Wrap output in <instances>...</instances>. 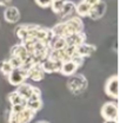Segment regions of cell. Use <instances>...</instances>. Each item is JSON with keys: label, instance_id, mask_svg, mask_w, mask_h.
<instances>
[{"label": "cell", "instance_id": "cell-1", "mask_svg": "<svg viewBox=\"0 0 120 123\" xmlns=\"http://www.w3.org/2000/svg\"><path fill=\"white\" fill-rule=\"evenodd\" d=\"M52 33L54 37H61V38H66L68 36H72L75 33H80L84 31V23L81 20V18L79 17H72L68 20L57 24L54 27L51 29Z\"/></svg>", "mask_w": 120, "mask_h": 123}, {"label": "cell", "instance_id": "cell-2", "mask_svg": "<svg viewBox=\"0 0 120 123\" xmlns=\"http://www.w3.org/2000/svg\"><path fill=\"white\" fill-rule=\"evenodd\" d=\"M67 88L72 93H80L87 88V79L84 75H73L67 80Z\"/></svg>", "mask_w": 120, "mask_h": 123}, {"label": "cell", "instance_id": "cell-3", "mask_svg": "<svg viewBox=\"0 0 120 123\" xmlns=\"http://www.w3.org/2000/svg\"><path fill=\"white\" fill-rule=\"evenodd\" d=\"M40 27L41 26H39V25H32V24H30V25H25V24L19 25L15 30V34L21 42H24L25 39H30V38L35 39V33L38 32V30Z\"/></svg>", "mask_w": 120, "mask_h": 123}, {"label": "cell", "instance_id": "cell-4", "mask_svg": "<svg viewBox=\"0 0 120 123\" xmlns=\"http://www.w3.org/2000/svg\"><path fill=\"white\" fill-rule=\"evenodd\" d=\"M28 78V72L27 70H25L24 68H20V69H14L11 71V74L7 76V80L10 82L11 85H14V86H20L21 84L25 83V80Z\"/></svg>", "mask_w": 120, "mask_h": 123}, {"label": "cell", "instance_id": "cell-5", "mask_svg": "<svg viewBox=\"0 0 120 123\" xmlns=\"http://www.w3.org/2000/svg\"><path fill=\"white\" fill-rule=\"evenodd\" d=\"M35 116V112L32 111L30 109L25 108L19 114H13V112H10V116H8V123H30L33 117Z\"/></svg>", "mask_w": 120, "mask_h": 123}, {"label": "cell", "instance_id": "cell-6", "mask_svg": "<svg viewBox=\"0 0 120 123\" xmlns=\"http://www.w3.org/2000/svg\"><path fill=\"white\" fill-rule=\"evenodd\" d=\"M105 92L106 95L113 99L119 98V77L118 75L111 76L105 84Z\"/></svg>", "mask_w": 120, "mask_h": 123}, {"label": "cell", "instance_id": "cell-7", "mask_svg": "<svg viewBox=\"0 0 120 123\" xmlns=\"http://www.w3.org/2000/svg\"><path fill=\"white\" fill-rule=\"evenodd\" d=\"M101 117L107 121V120H118V104L114 101L106 102L103 104L101 110H100Z\"/></svg>", "mask_w": 120, "mask_h": 123}, {"label": "cell", "instance_id": "cell-8", "mask_svg": "<svg viewBox=\"0 0 120 123\" xmlns=\"http://www.w3.org/2000/svg\"><path fill=\"white\" fill-rule=\"evenodd\" d=\"M106 12V2L101 1V0H94L92 1V7H91L90 14L88 17H91L93 20L100 19L103 18Z\"/></svg>", "mask_w": 120, "mask_h": 123}, {"label": "cell", "instance_id": "cell-9", "mask_svg": "<svg viewBox=\"0 0 120 123\" xmlns=\"http://www.w3.org/2000/svg\"><path fill=\"white\" fill-rule=\"evenodd\" d=\"M97 51V46L92 45V44H81V45L76 46L74 49V56L73 57H80V58H86L90 57L92 53H94ZM72 57V58H73Z\"/></svg>", "mask_w": 120, "mask_h": 123}, {"label": "cell", "instance_id": "cell-10", "mask_svg": "<svg viewBox=\"0 0 120 123\" xmlns=\"http://www.w3.org/2000/svg\"><path fill=\"white\" fill-rule=\"evenodd\" d=\"M4 19L10 24H16L20 19V11L15 6H7L4 11Z\"/></svg>", "mask_w": 120, "mask_h": 123}, {"label": "cell", "instance_id": "cell-11", "mask_svg": "<svg viewBox=\"0 0 120 123\" xmlns=\"http://www.w3.org/2000/svg\"><path fill=\"white\" fill-rule=\"evenodd\" d=\"M78 69H79V66L75 64L73 59H67V61L61 63L59 72L64 76H73L78 71Z\"/></svg>", "mask_w": 120, "mask_h": 123}, {"label": "cell", "instance_id": "cell-12", "mask_svg": "<svg viewBox=\"0 0 120 123\" xmlns=\"http://www.w3.org/2000/svg\"><path fill=\"white\" fill-rule=\"evenodd\" d=\"M65 42H66V46L76 47V46L86 43V34H85L84 32L75 33V34H72V36L66 37V38H65Z\"/></svg>", "mask_w": 120, "mask_h": 123}, {"label": "cell", "instance_id": "cell-13", "mask_svg": "<svg viewBox=\"0 0 120 123\" xmlns=\"http://www.w3.org/2000/svg\"><path fill=\"white\" fill-rule=\"evenodd\" d=\"M60 66L61 63L58 61H54L49 57H47L45 61L41 63V68L44 70V72L47 74H53V72H59L60 71Z\"/></svg>", "mask_w": 120, "mask_h": 123}, {"label": "cell", "instance_id": "cell-14", "mask_svg": "<svg viewBox=\"0 0 120 123\" xmlns=\"http://www.w3.org/2000/svg\"><path fill=\"white\" fill-rule=\"evenodd\" d=\"M27 72H28V78H31L34 82L43 80L45 77V72L41 68V64H39V63H35L33 66H31L27 70Z\"/></svg>", "mask_w": 120, "mask_h": 123}, {"label": "cell", "instance_id": "cell-15", "mask_svg": "<svg viewBox=\"0 0 120 123\" xmlns=\"http://www.w3.org/2000/svg\"><path fill=\"white\" fill-rule=\"evenodd\" d=\"M91 7H92V1L88 0H84V1H80L75 5V13L76 17L79 18H84V17H88L91 11Z\"/></svg>", "mask_w": 120, "mask_h": 123}, {"label": "cell", "instance_id": "cell-16", "mask_svg": "<svg viewBox=\"0 0 120 123\" xmlns=\"http://www.w3.org/2000/svg\"><path fill=\"white\" fill-rule=\"evenodd\" d=\"M11 57H16V58L25 62L30 57V53L26 51V49L21 44H18V45H14L11 49Z\"/></svg>", "mask_w": 120, "mask_h": 123}, {"label": "cell", "instance_id": "cell-17", "mask_svg": "<svg viewBox=\"0 0 120 123\" xmlns=\"http://www.w3.org/2000/svg\"><path fill=\"white\" fill-rule=\"evenodd\" d=\"M15 91L18 92L25 101H27L31 96L33 95V92H34V86L28 84V83H24V84H21L20 86H18Z\"/></svg>", "mask_w": 120, "mask_h": 123}, {"label": "cell", "instance_id": "cell-18", "mask_svg": "<svg viewBox=\"0 0 120 123\" xmlns=\"http://www.w3.org/2000/svg\"><path fill=\"white\" fill-rule=\"evenodd\" d=\"M49 51H59V50H65L66 49V42L65 38L61 37H53L48 44Z\"/></svg>", "mask_w": 120, "mask_h": 123}, {"label": "cell", "instance_id": "cell-19", "mask_svg": "<svg viewBox=\"0 0 120 123\" xmlns=\"http://www.w3.org/2000/svg\"><path fill=\"white\" fill-rule=\"evenodd\" d=\"M75 12V4L72 1H65L64 2V7H62V11L60 12V17L61 18H66V17H70Z\"/></svg>", "mask_w": 120, "mask_h": 123}, {"label": "cell", "instance_id": "cell-20", "mask_svg": "<svg viewBox=\"0 0 120 123\" xmlns=\"http://www.w3.org/2000/svg\"><path fill=\"white\" fill-rule=\"evenodd\" d=\"M7 99H8V102L11 103L12 107H13V105H21V104L25 105V103H26V101H25L16 91L10 92V93L7 95Z\"/></svg>", "mask_w": 120, "mask_h": 123}, {"label": "cell", "instance_id": "cell-21", "mask_svg": "<svg viewBox=\"0 0 120 123\" xmlns=\"http://www.w3.org/2000/svg\"><path fill=\"white\" fill-rule=\"evenodd\" d=\"M12 70H13V69H12V66H11V64H10L8 59L0 62V72H1L4 76L7 77L10 74H11Z\"/></svg>", "mask_w": 120, "mask_h": 123}, {"label": "cell", "instance_id": "cell-22", "mask_svg": "<svg viewBox=\"0 0 120 123\" xmlns=\"http://www.w3.org/2000/svg\"><path fill=\"white\" fill-rule=\"evenodd\" d=\"M64 2H65V1H62V0H54V1H52V4H51V8H52V12L59 15L60 12L62 11V7H64Z\"/></svg>", "mask_w": 120, "mask_h": 123}, {"label": "cell", "instance_id": "cell-23", "mask_svg": "<svg viewBox=\"0 0 120 123\" xmlns=\"http://www.w3.org/2000/svg\"><path fill=\"white\" fill-rule=\"evenodd\" d=\"M8 62H10V64H11V66H12L13 70L14 69H20V68L24 66V61H21V59H19L16 57H11L8 59Z\"/></svg>", "mask_w": 120, "mask_h": 123}, {"label": "cell", "instance_id": "cell-24", "mask_svg": "<svg viewBox=\"0 0 120 123\" xmlns=\"http://www.w3.org/2000/svg\"><path fill=\"white\" fill-rule=\"evenodd\" d=\"M35 4H37L39 7H41V8H47V7H51L52 1H41V0H37Z\"/></svg>", "mask_w": 120, "mask_h": 123}, {"label": "cell", "instance_id": "cell-25", "mask_svg": "<svg viewBox=\"0 0 120 123\" xmlns=\"http://www.w3.org/2000/svg\"><path fill=\"white\" fill-rule=\"evenodd\" d=\"M26 107H25L24 104H21V105H13V107L11 108V112H13V114H19V112H21Z\"/></svg>", "mask_w": 120, "mask_h": 123}, {"label": "cell", "instance_id": "cell-26", "mask_svg": "<svg viewBox=\"0 0 120 123\" xmlns=\"http://www.w3.org/2000/svg\"><path fill=\"white\" fill-rule=\"evenodd\" d=\"M104 123H119L118 120H107V121H104Z\"/></svg>", "mask_w": 120, "mask_h": 123}, {"label": "cell", "instance_id": "cell-27", "mask_svg": "<svg viewBox=\"0 0 120 123\" xmlns=\"http://www.w3.org/2000/svg\"><path fill=\"white\" fill-rule=\"evenodd\" d=\"M8 4H10V1H0V6H6L7 7Z\"/></svg>", "mask_w": 120, "mask_h": 123}, {"label": "cell", "instance_id": "cell-28", "mask_svg": "<svg viewBox=\"0 0 120 123\" xmlns=\"http://www.w3.org/2000/svg\"><path fill=\"white\" fill-rule=\"evenodd\" d=\"M37 123H49V122H47V121H38Z\"/></svg>", "mask_w": 120, "mask_h": 123}]
</instances>
